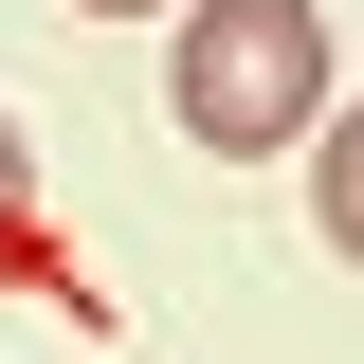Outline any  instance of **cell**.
<instances>
[{
  "mask_svg": "<svg viewBox=\"0 0 364 364\" xmlns=\"http://www.w3.org/2000/svg\"><path fill=\"white\" fill-rule=\"evenodd\" d=\"M164 109L219 146V164H237V146H291L328 109V18H310V0H182Z\"/></svg>",
  "mask_w": 364,
  "mask_h": 364,
  "instance_id": "cell-1",
  "label": "cell"
},
{
  "mask_svg": "<svg viewBox=\"0 0 364 364\" xmlns=\"http://www.w3.org/2000/svg\"><path fill=\"white\" fill-rule=\"evenodd\" d=\"M310 219H328V255L364 273V109H346V128L310 146Z\"/></svg>",
  "mask_w": 364,
  "mask_h": 364,
  "instance_id": "cell-2",
  "label": "cell"
},
{
  "mask_svg": "<svg viewBox=\"0 0 364 364\" xmlns=\"http://www.w3.org/2000/svg\"><path fill=\"white\" fill-rule=\"evenodd\" d=\"M0 273H55L37 255V146H18V128H0Z\"/></svg>",
  "mask_w": 364,
  "mask_h": 364,
  "instance_id": "cell-3",
  "label": "cell"
},
{
  "mask_svg": "<svg viewBox=\"0 0 364 364\" xmlns=\"http://www.w3.org/2000/svg\"><path fill=\"white\" fill-rule=\"evenodd\" d=\"M73 18H146V0H73Z\"/></svg>",
  "mask_w": 364,
  "mask_h": 364,
  "instance_id": "cell-4",
  "label": "cell"
}]
</instances>
